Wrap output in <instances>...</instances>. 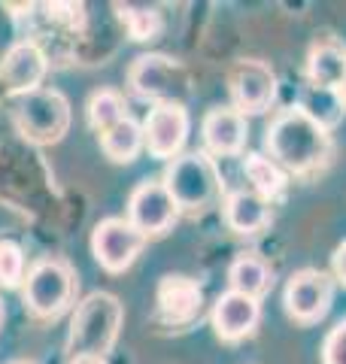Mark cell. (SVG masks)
Returning <instances> with one entry per match:
<instances>
[{"mask_svg":"<svg viewBox=\"0 0 346 364\" xmlns=\"http://www.w3.org/2000/svg\"><path fill=\"white\" fill-rule=\"evenodd\" d=\"M264 149L285 173L307 176L316 173L331 158V131H325L316 119H310L301 107H285L271 119L264 131Z\"/></svg>","mask_w":346,"mask_h":364,"instance_id":"cell-1","label":"cell"},{"mask_svg":"<svg viewBox=\"0 0 346 364\" xmlns=\"http://www.w3.org/2000/svg\"><path fill=\"white\" fill-rule=\"evenodd\" d=\"M122 318H125V310L115 294L110 291L88 294L76 306L70 334H67V352H70V358H79V355L107 358V352H112L115 340H119Z\"/></svg>","mask_w":346,"mask_h":364,"instance_id":"cell-2","label":"cell"},{"mask_svg":"<svg viewBox=\"0 0 346 364\" xmlns=\"http://www.w3.org/2000/svg\"><path fill=\"white\" fill-rule=\"evenodd\" d=\"M161 182L167 186L173 203L179 213L201 215L222 198V176L219 167L204 149L198 152H182L167 164Z\"/></svg>","mask_w":346,"mask_h":364,"instance_id":"cell-3","label":"cell"},{"mask_svg":"<svg viewBox=\"0 0 346 364\" xmlns=\"http://www.w3.org/2000/svg\"><path fill=\"white\" fill-rule=\"evenodd\" d=\"M13 122L28 143L52 146L70 128V104H67V97L55 88L31 91V95H21L16 100Z\"/></svg>","mask_w":346,"mask_h":364,"instance_id":"cell-4","label":"cell"},{"mask_svg":"<svg viewBox=\"0 0 346 364\" xmlns=\"http://www.w3.org/2000/svg\"><path fill=\"white\" fill-rule=\"evenodd\" d=\"M76 294V273L70 264L58 258H43L28 270L25 279V304L33 316L55 318L70 306Z\"/></svg>","mask_w":346,"mask_h":364,"instance_id":"cell-5","label":"cell"},{"mask_svg":"<svg viewBox=\"0 0 346 364\" xmlns=\"http://www.w3.org/2000/svg\"><path fill=\"white\" fill-rule=\"evenodd\" d=\"M128 85L143 100L182 104L189 95V70L167 55H140L128 70Z\"/></svg>","mask_w":346,"mask_h":364,"instance_id":"cell-6","label":"cell"},{"mask_svg":"<svg viewBox=\"0 0 346 364\" xmlns=\"http://www.w3.org/2000/svg\"><path fill=\"white\" fill-rule=\"evenodd\" d=\"M331 301H334V279L325 270H316V267L295 270L283 291L285 313H288V318H295L298 325L322 322L331 310Z\"/></svg>","mask_w":346,"mask_h":364,"instance_id":"cell-7","label":"cell"},{"mask_svg":"<svg viewBox=\"0 0 346 364\" xmlns=\"http://www.w3.org/2000/svg\"><path fill=\"white\" fill-rule=\"evenodd\" d=\"M228 91H231V107H234L240 116H261L276 100L273 67L261 58L237 61L228 73Z\"/></svg>","mask_w":346,"mask_h":364,"instance_id":"cell-8","label":"cell"},{"mask_svg":"<svg viewBox=\"0 0 346 364\" xmlns=\"http://www.w3.org/2000/svg\"><path fill=\"white\" fill-rule=\"evenodd\" d=\"M143 246L146 237L128 219H119V215L98 222L95 234H91V252H95L98 264L110 273L128 270L137 261V255L143 252Z\"/></svg>","mask_w":346,"mask_h":364,"instance_id":"cell-9","label":"cell"},{"mask_svg":"<svg viewBox=\"0 0 346 364\" xmlns=\"http://www.w3.org/2000/svg\"><path fill=\"white\" fill-rule=\"evenodd\" d=\"M179 219V210L173 203L167 186L161 179H143L128 198V222L140 231L146 240L149 237L167 234L173 222Z\"/></svg>","mask_w":346,"mask_h":364,"instance_id":"cell-10","label":"cell"},{"mask_svg":"<svg viewBox=\"0 0 346 364\" xmlns=\"http://www.w3.org/2000/svg\"><path fill=\"white\" fill-rule=\"evenodd\" d=\"M189 140V109L186 104H155L143 122V149L152 158H173L182 155V146Z\"/></svg>","mask_w":346,"mask_h":364,"instance_id":"cell-11","label":"cell"},{"mask_svg":"<svg viewBox=\"0 0 346 364\" xmlns=\"http://www.w3.org/2000/svg\"><path fill=\"white\" fill-rule=\"evenodd\" d=\"M46 70H49L46 52L37 43L21 40L4 55V61H0V82L6 85L9 95L21 97V95H31V91H40Z\"/></svg>","mask_w":346,"mask_h":364,"instance_id":"cell-12","label":"cell"},{"mask_svg":"<svg viewBox=\"0 0 346 364\" xmlns=\"http://www.w3.org/2000/svg\"><path fill=\"white\" fill-rule=\"evenodd\" d=\"M204 152L216 158H234L246 149L249 124L246 116H240L234 107H213L201 122Z\"/></svg>","mask_w":346,"mask_h":364,"instance_id":"cell-13","label":"cell"},{"mask_svg":"<svg viewBox=\"0 0 346 364\" xmlns=\"http://www.w3.org/2000/svg\"><path fill=\"white\" fill-rule=\"evenodd\" d=\"M213 331L225 343H237L256 334V328L261 322V304L256 298H246L240 291H225L219 294L213 304Z\"/></svg>","mask_w":346,"mask_h":364,"instance_id":"cell-14","label":"cell"},{"mask_svg":"<svg viewBox=\"0 0 346 364\" xmlns=\"http://www.w3.org/2000/svg\"><path fill=\"white\" fill-rule=\"evenodd\" d=\"M158 301V316L167 325H189L198 318L204 306V289L198 286V279L186 277V273H167L158 282L155 291Z\"/></svg>","mask_w":346,"mask_h":364,"instance_id":"cell-15","label":"cell"},{"mask_svg":"<svg viewBox=\"0 0 346 364\" xmlns=\"http://www.w3.org/2000/svg\"><path fill=\"white\" fill-rule=\"evenodd\" d=\"M222 215H225V225L231 228L234 234H258L261 228L271 225V200L258 198L256 191H228L225 200H222Z\"/></svg>","mask_w":346,"mask_h":364,"instance_id":"cell-16","label":"cell"},{"mask_svg":"<svg viewBox=\"0 0 346 364\" xmlns=\"http://www.w3.org/2000/svg\"><path fill=\"white\" fill-rule=\"evenodd\" d=\"M346 73V49L337 40H319L307 55V85L337 91Z\"/></svg>","mask_w":346,"mask_h":364,"instance_id":"cell-17","label":"cell"},{"mask_svg":"<svg viewBox=\"0 0 346 364\" xmlns=\"http://www.w3.org/2000/svg\"><path fill=\"white\" fill-rule=\"evenodd\" d=\"M228 282H231V291H240L246 298L261 301L273 286V267L258 252H240L228 267Z\"/></svg>","mask_w":346,"mask_h":364,"instance_id":"cell-18","label":"cell"},{"mask_svg":"<svg viewBox=\"0 0 346 364\" xmlns=\"http://www.w3.org/2000/svg\"><path fill=\"white\" fill-rule=\"evenodd\" d=\"M103 155L115 164H131L137 161V155L143 149V124H137L131 116L122 119L119 124H112L110 131L100 134Z\"/></svg>","mask_w":346,"mask_h":364,"instance_id":"cell-19","label":"cell"},{"mask_svg":"<svg viewBox=\"0 0 346 364\" xmlns=\"http://www.w3.org/2000/svg\"><path fill=\"white\" fill-rule=\"evenodd\" d=\"M243 173L249 179V191H256L258 198L264 200H273L283 195L285 188V170L273 161V158H268L264 152H249L243 158Z\"/></svg>","mask_w":346,"mask_h":364,"instance_id":"cell-20","label":"cell"},{"mask_svg":"<svg viewBox=\"0 0 346 364\" xmlns=\"http://www.w3.org/2000/svg\"><path fill=\"white\" fill-rule=\"evenodd\" d=\"M301 107L310 119H316L322 128L331 131V128H337V122L343 119V100L337 91H331V88H316V85H307L304 88V97H301Z\"/></svg>","mask_w":346,"mask_h":364,"instance_id":"cell-21","label":"cell"},{"mask_svg":"<svg viewBox=\"0 0 346 364\" xmlns=\"http://www.w3.org/2000/svg\"><path fill=\"white\" fill-rule=\"evenodd\" d=\"M125 109H128V104H125V97L119 95V91L100 88L88 100V122H91V128L103 134V131H110L112 124H119L122 119H128Z\"/></svg>","mask_w":346,"mask_h":364,"instance_id":"cell-22","label":"cell"},{"mask_svg":"<svg viewBox=\"0 0 346 364\" xmlns=\"http://www.w3.org/2000/svg\"><path fill=\"white\" fill-rule=\"evenodd\" d=\"M119 9V18L128 37L137 40V43H146V40H155L161 33V13L155 6H134V4H115Z\"/></svg>","mask_w":346,"mask_h":364,"instance_id":"cell-23","label":"cell"},{"mask_svg":"<svg viewBox=\"0 0 346 364\" xmlns=\"http://www.w3.org/2000/svg\"><path fill=\"white\" fill-rule=\"evenodd\" d=\"M25 279V252L13 240H0V286L16 289Z\"/></svg>","mask_w":346,"mask_h":364,"instance_id":"cell-24","label":"cell"},{"mask_svg":"<svg viewBox=\"0 0 346 364\" xmlns=\"http://www.w3.org/2000/svg\"><path fill=\"white\" fill-rule=\"evenodd\" d=\"M322 364H346V318L322 340Z\"/></svg>","mask_w":346,"mask_h":364,"instance_id":"cell-25","label":"cell"},{"mask_svg":"<svg viewBox=\"0 0 346 364\" xmlns=\"http://www.w3.org/2000/svg\"><path fill=\"white\" fill-rule=\"evenodd\" d=\"M46 16H49L52 25H64L67 31H76L83 25V6L79 4H49L46 6Z\"/></svg>","mask_w":346,"mask_h":364,"instance_id":"cell-26","label":"cell"},{"mask_svg":"<svg viewBox=\"0 0 346 364\" xmlns=\"http://www.w3.org/2000/svg\"><path fill=\"white\" fill-rule=\"evenodd\" d=\"M331 270H334V279L340 282V286L346 289V240L334 249V255H331Z\"/></svg>","mask_w":346,"mask_h":364,"instance_id":"cell-27","label":"cell"},{"mask_svg":"<svg viewBox=\"0 0 346 364\" xmlns=\"http://www.w3.org/2000/svg\"><path fill=\"white\" fill-rule=\"evenodd\" d=\"M67 364H107V358H95V355H79V358H70Z\"/></svg>","mask_w":346,"mask_h":364,"instance_id":"cell-28","label":"cell"},{"mask_svg":"<svg viewBox=\"0 0 346 364\" xmlns=\"http://www.w3.org/2000/svg\"><path fill=\"white\" fill-rule=\"evenodd\" d=\"M337 95H340V100H343V107H346V73H343V82H340V88H337Z\"/></svg>","mask_w":346,"mask_h":364,"instance_id":"cell-29","label":"cell"},{"mask_svg":"<svg viewBox=\"0 0 346 364\" xmlns=\"http://www.w3.org/2000/svg\"><path fill=\"white\" fill-rule=\"evenodd\" d=\"M13 364H33V361H13Z\"/></svg>","mask_w":346,"mask_h":364,"instance_id":"cell-30","label":"cell"},{"mask_svg":"<svg viewBox=\"0 0 346 364\" xmlns=\"http://www.w3.org/2000/svg\"><path fill=\"white\" fill-rule=\"evenodd\" d=\"M0 322H4V306H0Z\"/></svg>","mask_w":346,"mask_h":364,"instance_id":"cell-31","label":"cell"}]
</instances>
